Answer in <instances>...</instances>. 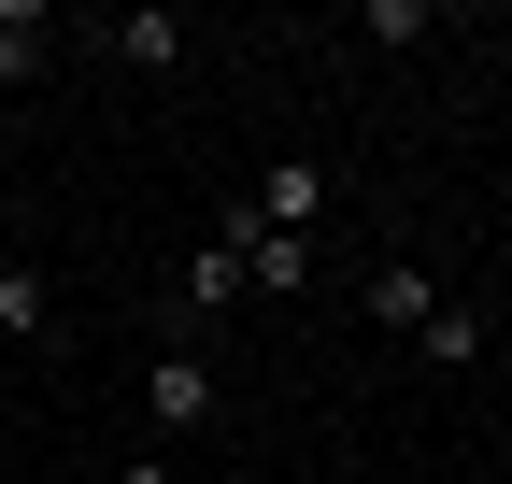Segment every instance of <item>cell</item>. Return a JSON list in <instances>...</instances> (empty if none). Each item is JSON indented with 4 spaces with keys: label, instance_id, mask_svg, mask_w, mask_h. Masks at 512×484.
Instances as JSON below:
<instances>
[{
    "label": "cell",
    "instance_id": "6da1fadb",
    "mask_svg": "<svg viewBox=\"0 0 512 484\" xmlns=\"http://www.w3.org/2000/svg\"><path fill=\"white\" fill-rule=\"evenodd\" d=\"M185 428H214V356H185V342H171V356H143V442L171 456Z\"/></svg>",
    "mask_w": 512,
    "mask_h": 484
},
{
    "label": "cell",
    "instance_id": "7a4b0ae2",
    "mask_svg": "<svg viewBox=\"0 0 512 484\" xmlns=\"http://www.w3.org/2000/svg\"><path fill=\"white\" fill-rule=\"evenodd\" d=\"M228 257H242L256 299H299V285H313V228H256V214H228Z\"/></svg>",
    "mask_w": 512,
    "mask_h": 484
},
{
    "label": "cell",
    "instance_id": "3957f363",
    "mask_svg": "<svg viewBox=\"0 0 512 484\" xmlns=\"http://www.w3.org/2000/svg\"><path fill=\"white\" fill-rule=\"evenodd\" d=\"M57 342V299H43V271L29 257H0V356H43Z\"/></svg>",
    "mask_w": 512,
    "mask_h": 484
},
{
    "label": "cell",
    "instance_id": "277c9868",
    "mask_svg": "<svg viewBox=\"0 0 512 484\" xmlns=\"http://www.w3.org/2000/svg\"><path fill=\"white\" fill-rule=\"evenodd\" d=\"M86 43H100V57H128V72H171V57H185V15H100Z\"/></svg>",
    "mask_w": 512,
    "mask_h": 484
},
{
    "label": "cell",
    "instance_id": "5b68a950",
    "mask_svg": "<svg viewBox=\"0 0 512 484\" xmlns=\"http://www.w3.org/2000/svg\"><path fill=\"white\" fill-rule=\"evenodd\" d=\"M242 214H256V228H313V214H328V171H313V157H285L271 186L242 200Z\"/></svg>",
    "mask_w": 512,
    "mask_h": 484
},
{
    "label": "cell",
    "instance_id": "8992f818",
    "mask_svg": "<svg viewBox=\"0 0 512 484\" xmlns=\"http://www.w3.org/2000/svg\"><path fill=\"white\" fill-rule=\"evenodd\" d=\"M228 299H242V257H228V242H200V257H185V285H171V314H228Z\"/></svg>",
    "mask_w": 512,
    "mask_h": 484
},
{
    "label": "cell",
    "instance_id": "52a82bcc",
    "mask_svg": "<svg viewBox=\"0 0 512 484\" xmlns=\"http://www.w3.org/2000/svg\"><path fill=\"white\" fill-rule=\"evenodd\" d=\"M356 299H370V328H399V342H413V328L441 314V285H427V271H370Z\"/></svg>",
    "mask_w": 512,
    "mask_h": 484
},
{
    "label": "cell",
    "instance_id": "ba28073f",
    "mask_svg": "<svg viewBox=\"0 0 512 484\" xmlns=\"http://www.w3.org/2000/svg\"><path fill=\"white\" fill-rule=\"evenodd\" d=\"M413 342H427V356H441V371H470V356H484V314H470V299H441V314H427V328H413Z\"/></svg>",
    "mask_w": 512,
    "mask_h": 484
},
{
    "label": "cell",
    "instance_id": "9c48e42d",
    "mask_svg": "<svg viewBox=\"0 0 512 484\" xmlns=\"http://www.w3.org/2000/svg\"><path fill=\"white\" fill-rule=\"evenodd\" d=\"M114 484H185V470H171V456H157V442H143V456H128V470H114Z\"/></svg>",
    "mask_w": 512,
    "mask_h": 484
},
{
    "label": "cell",
    "instance_id": "30bf717a",
    "mask_svg": "<svg viewBox=\"0 0 512 484\" xmlns=\"http://www.w3.org/2000/svg\"><path fill=\"white\" fill-rule=\"evenodd\" d=\"M0 399H15V356H0Z\"/></svg>",
    "mask_w": 512,
    "mask_h": 484
}]
</instances>
